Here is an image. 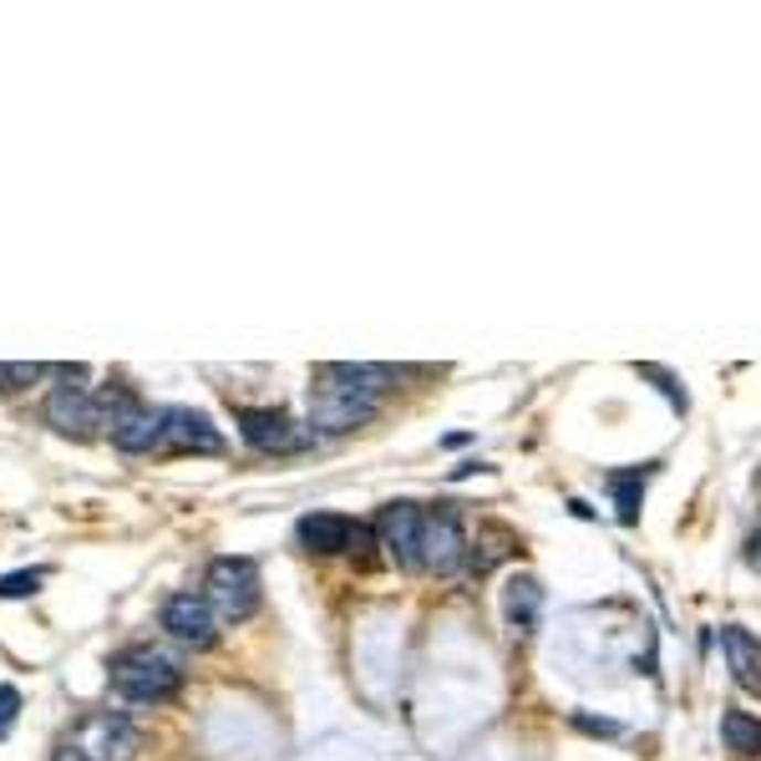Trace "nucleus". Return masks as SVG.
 I'll list each match as a JSON object with an SVG mask.
<instances>
[{
    "mask_svg": "<svg viewBox=\"0 0 761 761\" xmlns=\"http://www.w3.org/2000/svg\"><path fill=\"white\" fill-rule=\"evenodd\" d=\"M162 447L168 452H219L224 437H219V426H213L203 412L173 406V412H168V432H162Z\"/></svg>",
    "mask_w": 761,
    "mask_h": 761,
    "instance_id": "f8f14e48",
    "label": "nucleus"
},
{
    "mask_svg": "<svg viewBox=\"0 0 761 761\" xmlns=\"http://www.w3.org/2000/svg\"><path fill=\"white\" fill-rule=\"evenodd\" d=\"M376 412H381V401L346 387L330 366L315 371V387H310V432L315 437H346L356 426L376 422Z\"/></svg>",
    "mask_w": 761,
    "mask_h": 761,
    "instance_id": "7ed1b4c3",
    "label": "nucleus"
},
{
    "mask_svg": "<svg viewBox=\"0 0 761 761\" xmlns=\"http://www.w3.org/2000/svg\"><path fill=\"white\" fill-rule=\"evenodd\" d=\"M503 620H508L512 635H533L538 620H543V584L533 574H512L503 584Z\"/></svg>",
    "mask_w": 761,
    "mask_h": 761,
    "instance_id": "9b49d317",
    "label": "nucleus"
},
{
    "mask_svg": "<svg viewBox=\"0 0 761 761\" xmlns=\"http://www.w3.org/2000/svg\"><path fill=\"white\" fill-rule=\"evenodd\" d=\"M162 432H168V412H152L148 401H133L123 416H117V426H113V442L123 452H152V447H162Z\"/></svg>",
    "mask_w": 761,
    "mask_h": 761,
    "instance_id": "9d476101",
    "label": "nucleus"
},
{
    "mask_svg": "<svg viewBox=\"0 0 761 761\" xmlns=\"http://www.w3.org/2000/svg\"><path fill=\"white\" fill-rule=\"evenodd\" d=\"M751 549H757V553H751V559H757V563H761V538H757V543H751Z\"/></svg>",
    "mask_w": 761,
    "mask_h": 761,
    "instance_id": "b1692460",
    "label": "nucleus"
},
{
    "mask_svg": "<svg viewBox=\"0 0 761 761\" xmlns=\"http://www.w3.org/2000/svg\"><path fill=\"white\" fill-rule=\"evenodd\" d=\"M721 649L726 660H731V675H737V686L761 696V640H751L741 624H726L721 630Z\"/></svg>",
    "mask_w": 761,
    "mask_h": 761,
    "instance_id": "4468645a",
    "label": "nucleus"
},
{
    "mask_svg": "<svg viewBox=\"0 0 761 761\" xmlns=\"http://www.w3.org/2000/svg\"><path fill=\"white\" fill-rule=\"evenodd\" d=\"M113 686L138 706H162L183 690V660L162 645H127L113 660Z\"/></svg>",
    "mask_w": 761,
    "mask_h": 761,
    "instance_id": "f257e3e1",
    "label": "nucleus"
},
{
    "mask_svg": "<svg viewBox=\"0 0 761 761\" xmlns=\"http://www.w3.org/2000/svg\"><path fill=\"white\" fill-rule=\"evenodd\" d=\"M721 741H726V751H737V757H761V721L751 711H726Z\"/></svg>",
    "mask_w": 761,
    "mask_h": 761,
    "instance_id": "dca6fc26",
    "label": "nucleus"
},
{
    "mask_svg": "<svg viewBox=\"0 0 761 761\" xmlns=\"http://www.w3.org/2000/svg\"><path fill=\"white\" fill-rule=\"evenodd\" d=\"M467 549H473V538L462 533V518L452 503H442L437 512H426V524H422V569L426 574H457L462 563H467Z\"/></svg>",
    "mask_w": 761,
    "mask_h": 761,
    "instance_id": "0eeeda50",
    "label": "nucleus"
},
{
    "mask_svg": "<svg viewBox=\"0 0 761 761\" xmlns=\"http://www.w3.org/2000/svg\"><path fill=\"white\" fill-rule=\"evenodd\" d=\"M15 716H21V690L15 686H0V737L15 726Z\"/></svg>",
    "mask_w": 761,
    "mask_h": 761,
    "instance_id": "4be33fe9",
    "label": "nucleus"
},
{
    "mask_svg": "<svg viewBox=\"0 0 761 761\" xmlns=\"http://www.w3.org/2000/svg\"><path fill=\"white\" fill-rule=\"evenodd\" d=\"M640 376H645V381H660V391L670 397L675 412H686V391L675 387V376H670V371H660V366H640Z\"/></svg>",
    "mask_w": 761,
    "mask_h": 761,
    "instance_id": "412c9836",
    "label": "nucleus"
},
{
    "mask_svg": "<svg viewBox=\"0 0 761 761\" xmlns=\"http://www.w3.org/2000/svg\"><path fill=\"white\" fill-rule=\"evenodd\" d=\"M512 549H518V538H512L508 528L483 524L477 528V538H473V549H467V569H473V574H487V569H493L498 559H508Z\"/></svg>",
    "mask_w": 761,
    "mask_h": 761,
    "instance_id": "2eb2a0df",
    "label": "nucleus"
},
{
    "mask_svg": "<svg viewBox=\"0 0 761 761\" xmlns=\"http://www.w3.org/2000/svg\"><path fill=\"white\" fill-rule=\"evenodd\" d=\"M41 376H46V366H25V361L6 366V361H0V397H15V391L36 387Z\"/></svg>",
    "mask_w": 761,
    "mask_h": 761,
    "instance_id": "6ab92c4d",
    "label": "nucleus"
},
{
    "mask_svg": "<svg viewBox=\"0 0 761 761\" xmlns=\"http://www.w3.org/2000/svg\"><path fill=\"white\" fill-rule=\"evenodd\" d=\"M574 726L579 731H589V737H620V721H610V716H584L579 711Z\"/></svg>",
    "mask_w": 761,
    "mask_h": 761,
    "instance_id": "5701e85b",
    "label": "nucleus"
},
{
    "mask_svg": "<svg viewBox=\"0 0 761 761\" xmlns=\"http://www.w3.org/2000/svg\"><path fill=\"white\" fill-rule=\"evenodd\" d=\"M239 437L250 442L264 457H300V452L315 447L310 422H295L289 412H275V406H239Z\"/></svg>",
    "mask_w": 761,
    "mask_h": 761,
    "instance_id": "39448f33",
    "label": "nucleus"
},
{
    "mask_svg": "<svg viewBox=\"0 0 761 761\" xmlns=\"http://www.w3.org/2000/svg\"><path fill=\"white\" fill-rule=\"evenodd\" d=\"M422 524H426V508H416V503H387L371 524L376 543H381L406 574H422Z\"/></svg>",
    "mask_w": 761,
    "mask_h": 761,
    "instance_id": "423d86ee",
    "label": "nucleus"
},
{
    "mask_svg": "<svg viewBox=\"0 0 761 761\" xmlns=\"http://www.w3.org/2000/svg\"><path fill=\"white\" fill-rule=\"evenodd\" d=\"M356 528L361 524H350V518H340V512H305L295 533H300L305 553H350Z\"/></svg>",
    "mask_w": 761,
    "mask_h": 761,
    "instance_id": "ddd939ff",
    "label": "nucleus"
},
{
    "mask_svg": "<svg viewBox=\"0 0 761 761\" xmlns=\"http://www.w3.org/2000/svg\"><path fill=\"white\" fill-rule=\"evenodd\" d=\"M330 371H336L340 381H346V387H356V391H361V397H376V401L387 397V391H391V381H397V376H391L387 366H350V361H336V366H330Z\"/></svg>",
    "mask_w": 761,
    "mask_h": 761,
    "instance_id": "a211bd4d",
    "label": "nucleus"
},
{
    "mask_svg": "<svg viewBox=\"0 0 761 761\" xmlns=\"http://www.w3.org/2000/svg\"><path fill=\"white\" fill-rule=\"evenodd\" d=\"M138 757V726L127 711H92L56 741L51 761H133Z\"/></svg>",
    "mask_w": 761,
    "mask_h": 761,
    "instance_id": "f03ea898",
    "label": "nucleus"
},
{
    "mask_svg": "<svg viewBox=\"0 0 761 761\" xmlns=\"http://www.w3.org/2000/svg\"><path fill=\"white\" fill-rule=\"evenodd\" d=\"M46 426L66 432V437H92V432H107V416H102V401L97 391H82V387H56L41 406Z\"/></svg>",
    "mask_w": 761,
    "mask_h": 761,
    "instance_id": "1a4fd4ad",
    "label": "nucleus"
},
{
    "mask_svg": "<svg viewBox=\"0 0 761 761\" xmlns=\"http://www.w3.org/2000/svg\"><path fill=\"white\" fill-rule=\"evenodd\" d=\"M158 620H162V630L188 649H209L213 640H219V614H213V604L203 600V594H193V589L168 594L162 610H158Z\"/></svg>",
    "mask_w": 761,
    "mask_h": 761,
    "instance_id": "6e6552de",
    "label": "nucleus"
},
{
    "mask_svg": "<svg viewBox=\"0 0 761 761\" xmlns=\"http://www.w3.org/2000/svg\"><path fill=\"white\" fill-rule=\"evenodd\" d=\"M203 600L213 604V614L229 624L250 620L254 610H260V569H254V559H213L209 574H203Z\"/></svg>",
    "mask_w": 761,
    "mask_h": 761,
    "instance_id": "20e7f679",
    "label": "nucleus"
},
{
    "mask_svg": "<svg viewBox=\"0 0 761 761\" xmlns=\"http://www.w3.org/2000/svg\"><path fill=\"white\" fill-rule=\"evenodd\" d=\"M41 584H46V574H41V569H21V574H6V579H0V600H25V594H36Z\"/></svg>",
    "mask_w": 761,
    "mask_h": 761,
    "instance_id": "aec40b11",
    "label": "nucleus"
},
{
    "mask_svg": "<svg viewBox=\"0 0 761 761\" xmlns=\"http://www.w3.org/2000/svg\"><path fill=\"white\" fill-rule=\"evenodd\" d=\"M645 477H649V467H624V473H610V493H614V508H620V524H635V518H640Z\"/></svg>",
    "mask_w": 761,
    "mask_h": 761,
    "instance_id": "f3484780",
    "label": "nucleus"
}]
</instances>
